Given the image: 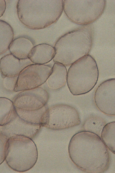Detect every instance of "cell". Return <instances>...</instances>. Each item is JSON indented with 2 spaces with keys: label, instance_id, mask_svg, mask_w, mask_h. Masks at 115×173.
Here are the masks:
<instances>
[{
  "label": "cell",
  "instance_id": "14",
  "mask_svg": "<svg viewBox=\"0 0 115 173\" xmlns=\"http://www.w3.org/2000/svg\"><path fill=\"white\" fill-rule=\"evenodd\" d=\"M34 46L33 41L31 39L21 36L12 40L8 49L11 54L17 58L25 59L28 58V55Z\"/></svg>",
  "mask_w": 115,
  "mask_h": 173
},
{
  "label": "cell",
  "instance_id": "12",
  "mask_svg": "<svg viewBox=\"0 0 115 173\" xmlns=\"http://www.w3.org/2000/svg\"><path fill=\"white\" fill-rule=\"evenodd\" d=\"M33 64L28 59H19L12 54H7L0 60V71L2 77L18 76L28 66Z\"/></svg>",
  "mask_w": 115,
  "mask_h": 173
},
{
  "label": "cell",
  "instance_id": "22",
  "mask_svg": "<svg viewBox=\"0 0 115 173\" xmlns=\"http://www.w3.org/2000/svg\"><path fill=\"white\" fill-rule=\"evenodd\" d=\"M18 76L3 78V85L4 88L9 91H14Z\"/></svg>",
  "mask_w": 115,
  "mask_h": 173
},
{
  "label": "cell",
  "instance_id": "2",
  "mask_svg": "<svg viewBox=\"0 0 115 173\" xmlns=\"http://www.w3.org/2000/svg\"><path fill=\"white\" fill-rule=\"evenodd\" d=\"M18 18L27 28L40 29L56 22L64 10L63 0H19L16 6Z\"/></svg>",
  "mask_w": 115,
  "mask_h": 173
},
{
  "label": "cell",
  "instance_id": "7",
  "mask_svg": "<svg viewBox=\"0 0 115 173\" xmlns=\"http://www.w3.org/2000/svg\"><path fill=\"white\" fill-rule=\"evenodd\" d=\"M80 122L79 113L75 108L68 105L59 104L48 108L47 117L43 126L60 130L78 125Z\"/></svg>",
  "mask_w": 115,
  "mask_h": 173
},
{
  "label": "cell",
  "instance_id": "3",
  "mask_svg": "<svg viewBox=\"0 0 115 173\" xmlns=\"http://www.w3.org/2000/svg\"><path fill=\"white\" fill-rule=\"evenodd\" d=\"M93 35V30L89 25L64 34L55 43L53 61L69 66L88 54L92 47Z\"/></svg>",
  "mask_w": 115,
  "mask_h": 173
},
{
  "label": "cell",
  "instance_id": "8",
  "mask_svg": "<svg viewBox=\"0 0 115 173\" xmlns=\"http://www.w3.org/2000/svg\"><path fill=\"white\" fill-rule=\"evenodd\" d=\"M51 70L50 66L44 64L34 63L28 66L18 75L14 91L39 87L46 81Z\"/></svg>",
  "mask_w": 115,
  "mask_h": 173
},
{
  "label": "cell",
  "instance_id": "9",
  "mask_svg": "<svg viewBox=\"0 0 115 173\" xmlns=\"http://www.w3.org/2000/svg\"><path fill=\"white\" fill-rule=\"evenodd\" d=\"M49 97L48 92L39 87L22 91L14 98L16 108L30 111L39 110L47 104Z\"/></svg>",
  "mask_w": 115,
  "mask_h": 173
},
{
  "label": "cell",
  "instance_id": "21",
  "mask_svg": "<svg viewBox=\"0 0 115 173\" xmlns=\"http://www.w3.org/2000/svg\"><path fill=\"white\" fill-rule=\"evenodd\" d=\"M9 138L2 133H0V165L5 159L8 141Z\"/></svg>",
  "mask_w": 115,
  "mask_h": 173
},
{
  "label": "cell",
  "instance_id": "4",
  "mask_svg": "<svg viewBox=\"0 0 115 173\" xmlns=\"http://www.w3.org/2000/svg\"><path fill=\"white\" fill-rule=\"evenodd\" d=\"M98 76L96 61L88 54L71 65L67 72V85L73 95L84 94L94 87Z\"/></svg>",
  "mask_w": 115,
  "mask_h": 173
},
{
  "label": "cell",
  "instance_id": "13",
  "mask_svg": "<svg viewBox=\"0 0 115 173\" xmlns=\"http://www.w3.org/2000/svg\"><path fill=\"white\" fill-rule=\"evenodd\" d=\"M55 54L54 47L47 44H41L34 46L28 58L33 63L43 65L51 61Z\"/></svg>",
  "mask_w": 115,
  "mask_h": 173
},
{
  "label": "cell",
  "instance_id": "15",
  "mask_svg": "<svg viewBox=\"0 0 115 173\" xmlns=\"http://www.w3.org/2000/svg\"><path fill=\"white\" fill-rule=\"evenodd\" d=\"M67 74L65 65L55 62L46 81L48 87L52 90H57L63 87L67 82Z\"/></svg>",
  "mask_w": 115,
  "mask_h": 173
},
{
  "label": "cell",
  "instance_id": "11",
  "mask_svg": "<svg viewBox=\"0 0 115 173\" xmlns=\"http://www.w3.org/2000/svg\"><path fill=\"white\" fill-rule=\"evenodd\" d=\"M3 126L1 133L9 138L15 135H21L32 139L39 133L41 126L26 122L17 115Z\"/></svg>",
  "mask_w": 115,
  "mask_h": 173
},
{
  "label": "cell",
  "instance_id": "1",
  "mask_svg": "<svg viewBox=\"0 0 115 173\" xmlns=\"http://www.w3.org/2000/svg\"><path fill=\"white\" fill-rule=\"evenodd\" d=\"M68 148L72 161L85 172L102 173L109 167L108 148L101 137L95 133L85 131L78 132L71 138Z\"/></svg>",
  "mask_w": 115,
  "mask_h": 173
},
{
  "label": "cell",
  "instance_id": "18",
  "mask_svg": "<svg viewBox=\"0 0 115 173\" xmlns=\"http://www.w3.org/2000/svg\"><path fill=\"white\" fill-rule=\"evenodd\" d=\"M14 37L12 27L7 22L0 20V54L8 50Z\"/></svg>",
  "mask_w": 115,
  "mask_h": 173
},
{
  "label": "cell",
  "instance_id": "20",
  "mask_svg": "<svg viewBox=\"0 0 115 173\" xmlns=\"http://www.w3.org/2000/svg\"><path fill=\"white\" fill-rule=\"evenodd\" d=\"M115 121L108 123L103 127L101 134L102 141L107 148L115 154Z\"/></svg>",
  "mask_w": 115,
  "mask_h": 173
},
{
  "label": "cell",
  "instance_id": "19",
  "mask_svg": "<svg viewBox=\"0 0 115 173\" xmlns=\"http://www.w3.org/2000/svg\"><path fill=\"white\" fill-rule=\"evenodd\" d=\"M106 123L101 117L91 115L85 121L83 128L85 131L93 133L100 137L102 130Z\"/></svg>",
  "mask_w": 115,
  "mask_h": 173
},
{
  "label": "cell",
  "instance_id": "10",
  "mask_svg": "<svg viewBox=\"0 0 115 173\" xmlns=\"http://www.w3.org/2000/svg\"><path fill=\"white\" fill-rule=\"evenodd\" d=\"M115 79H108L102 82L96 89L94 99L98 109L105 114L114 115Z\"/></svg>",
  "mask_w": 115,
  "mask_h": 173
},
{
  "label": "cell",
  "instance_id": "16",
  "mask_svg": "<svg viewBox=\"0 0 115 173\" xmlns=\"http://www.w3.org/2000/svg\"><path fill=\"white\" fill-rule=\"evenodd\" d=\"M48 107L47 105L37 110L27 111L15 108L17 115L23 120L43 126L47 117Z\"/></svg>",
  "mask_w": 115,
  "mask_h": 173
},
{
  "label": "cell",
  "instance_id": "6",
  "mask_svg": "<svg viewBox=\"0 0 115 173\" xmlns=\"http://www.w3.org/2000/svg\"><path fill=\"white\" fill-rule=\"evenodd\" d=\"M106 5L105 0H65L64 10L71 21L86 25L101 16Z\"/></svg>",
  "mask_w": 115,
  "mask_h": 173
},
{
  "label": "cell",
  "instance_id": "5",
  "mask_svg": "<svg viewBox=\"0 0 115 173\" xmlns=\"http://www.w3.org/2000/svg\"><path fill=\"white\" fill-rule=\"evenodd\" d=\"M37 158V148L32 139L21 135L9 138L5 160L12 170L19 172L27 171L34 166Z\"/></svg>",
  "mask_w": 115,
  "mask_h": 173
},
{
  "label": "cell",
  "instance_id": "23",
  "mask_svg": "<svg viewBox=\"0 0 115 173\" xmlns=\"http://www.w3.org/2000/svg\"><path fill=\"white\" fill-rule=\"evenodd\" d=\"M6 8V3L4 0H0V17L3 14Z\"/></svg>",
  "mask_w": 115,
  "mask_h": 173
},
{
  "label": "cell",
  "instance_id": "17",
  "mask_svg": "<svg viewBox=\"0 0 115 173\" xmlns=\"http://www.w3.org/2000/svg\"><path fill=\"white\" fill-rule=\"evenodd\" d=\"M17 116L13 102L7 98L0 97V126L4 125Z\"/></svg>",
  "mask_w": 115,
  "mask_h": 173
}]
</instances>
